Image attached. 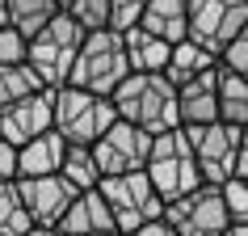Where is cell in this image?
Here are the masks:
<instances>
[{"label":"cell","instance_id":"6da1fadb","mask_svg":"<svg viewBox=\"0 0 248 236\" xmlns=\"http://www.w3.org/2000/svg\"><path fill=\"white\" fill-rule=\"evenodd\" d=\"M109 105L122 122H135L147 135L181 127L177 122V89L160 72H126L109 93Z\"/></svg>","mask_w":248,"mask_h":236},{"label":"cell","instance_id":"7a4b0ae2","mask_svg":"<svg viewBox=\"0 0 248 236\" xmlns=\"http://www.w3.org/2000/svg\"><path fill=\"white\" fill-rule=\"evenodd\" d=\"M189 148H194V160H198V173L202 182L219 185L227 177H248V139H244V127L235 122H202V127H181Z\"/></svg>","mask_w":248,"mask_h":236},{"label":"cell","instance_id":"3957f363","mask_svg":"<svg viewBox=\"0 0 248 236\" xmlns=\"http://www.w3.org/2000/svg\"><path fill=\"white\" fill-rule=\"evenodd\" d=\"M84 34H89V30H80L76 17L67 13V9H59L38 34L26 38V64L34 67V76H38L46 89L67 84V72H72V59H76Z\"/></svg>","mask_w":248,"mask_h":236},{"label":"cell","instance_id":"277c9868","mask_svg":"<svg viewBox=\"0 0 248 236\" xmlns=\"http://www.w3.org/2000/svg\"><path fill=\"white\" fill-rule=\"evenodd\" d=\"M143 173H147V182H152V190L160 194V202H172V198L189 194L194 185H202L194 148H189V139H185L181 127H169V131L152 135Z\"/></svg>","mask_w":248,"mask_h":236},{"label":"cell","instance_id":"5b68a950","mask_svg":"<svg viewBox=\"0 0 248 236\" xmlns=\"http://www.w3.org/2000/svg\"><path fill=\"white\" fill-rule=\"evenodd\" d=\"M114 118H118L114 105H109V97H101V93L76 89V84L51 89V127L63 135V144H84L89 148Z\"/></svg>","mask_w":248,"mask_h":236},{"label":"cell","instance_id":"8992f818","mask_svg":"<svg viewBox=\"0 0 248 236\" xmlns=\"http://www.w3.org/2000/svg\"><path fill=\"white\" fill-rule=\"evenodd\" d=\"M126 51H122V34L118 30H89L84 42H80L76 59H72V72H67V84L89 93H101L109 97L114 84L126 76Z\"/></svg>","mask_w":248,"mask_h":236},{"label":"cell","instance_id":"52a82bcc","mask_svg":"<svg viewBox=\"0 0 248 236\" xmlns=\"http://www.w3.org/2000/svg\"><path fill=\"white\" fill-rule=\"evenodd\" d=\"M248 30V0H185V38L215 59L235 34Z\"/></svg>","mask_w":248,"mask_h":236},{"label":"cell","instance_id":"ba28073f","mask_svg":"<svg viewBox=\"0 0 248 236\" xmlns=\"http://www.w3.org/2000/svg\"><path fill=\"white\" fill-rule=\"evenodd\" d=\"M97 190H101V198L109 202V215H114L118 232H131V228H139V223H147V219H160V211H164V202H160V194L152 190V182H147L143 169L101 177Z\"/></svg>","mask_w":248,"mask_h":236},{"label":"cell","instance_id":"9c48e42d","mask_svg":"<svg viewBox=\"0 0 248 236\" xmlns=\"http://www.w3.org/2000/svg\"><path fill=\"white\" fill-rule=\"evenodd\" d=\"M160 219L169 223L177 236H219L223 228L232 223V215H227V207H223L219 185L202 182V185H194L189 194L164 202Z\"/></svg>","mask_w":248,"mask_h":236},{"label":"cell","instance_id":"30bf717a","mask_svg":"<svg viewBox=\"0 0 248 236\" xmlns=\"http://www.w3.org/2000/svg\"><path fill=\"white\" fill-rule=\"evenodd\" d=\"M147 148H152V135H147V131H139L135 122L114 118V122H109V127H105V131L89 144V152H93L97 173H101V177H114V173L143 169Z\"/></svg>","mask_w":248,"mask_h":236},{"label":"cell","instance_id":"8fae6325","mask_svg":"<svg viewBox=\"0 0 248 236\" xmlns=\"http://www.w3.org/2000/svg\"><path fill=\"white\" fill-rule=\"evenodd\" d=\"M13 185H17V198H21L30 223H38V228H55L59 215L67 211V202H72V194H76L59 173H30V177H13Z\"/></svg>","mask_w":248,"mask_h":236},{"label":"cell","instance_id":"7c38bea8","mask_svg":"<svg viewBox=\"0 0 248 236\" xmlns=\"http://www.w3.org/2000/svg\"><path fill=\"white\" fill-rule=\"evenodd\" d=\"M42 131H51V89H34L26 97H17V101L0 105V135L13 148Z\"/></svg>","mask_w":248,"mask_h":236},{"label":"cell","instance_id":"4fadbf2b","mask_svg":"<svg viewBox=\"0 0 248 236\" xmlns=\"http://www.w3.org/2000/svg\"><path fill=\"white\" fill-rule=\"evenodd\" d=\"M55 232L59 236H97V232H118V228H114V215H109V202L93 185V190H76L72 194L67 211L55 223Z\"/></svg>","mask_w":248,"mask_h":236},{"label":"cell","instance_id":"5bb4252c","mask_svg":"<svg viewBox=\"0 0 248 236\" xmlns=\"http://www.w3.org/2000/svg\"><path fill=\"white\" fill-rule=\"evenodd\" d=\"M219 118V101H215V67L198 72L194 80L177 84V122L181 127H202Z\"/></svg>","mask_w":248,"mask_h":236},{"label":"cell","instance_id":"9a60e30c","mask_svg":"<svg viewBox=\"0 0 248 236\" xmlns=\"http://www.w3.org/2000/svg\"><path fill=\"white\" fill-rule=\"evenodd\" d=\"M63 135L55 131H42L34 135V139H26V144H17L13 148V169L17 177H30V173H55L59 169V160H63Z\"/></svg>","mask_w":248,"mask_h":236},{"label":"cell","instance_id":"2e32d148","mask_svg":"<svg viewBox=\"0 0 248 236\" xmlns=\"http://www.w3.org/2000/svg\"><path fill=\"white\" fill-rule=\"evenodd\" d=\"M122 34V51H126V67L131 72H164V59H169V47L160 34H147L139 21L126 30H118Z\"/></svg>","mask_w":248,"mask_h":236},{"label":"cell","instance_id":"e0dca14e","mask_svg":"<svg viewBox=\"0 0 248 236\" xmlns=\"http://www.w3.org/2000/svg\"><path fill=\"white\" fill-rule=\"evenodd\" d=\"M215 101H219V122H248V76L227 72L215 64Z\"/></svg>","mask_w":248,"mask_h":236},{"label":"cell","instance_id":"ac0fdd59","mask_svg":"<svg viewBox=\"0 0 248 236\" xmlns=\"http://www.w3.org/2000/svg\"><path fill=\"white\" fill-rule=\"evenodd\" d=\"M215 64H219V59H215L206 47H198V42L181 38V42H172V47H169V59H164V72H160V76L177 89V84L194 80L198 72H206V67H215Z\"/></svg>","mask_w":248,"mask_h":236},{"label":"cell","instance_id":"d6986e66","mask_svg":"<svg viewBox=\"0 0 248 236\" xmlns=\"http://www.w3.org/2000/svg\"><path fill=\"white\" fill-rule=\"evenodd\" d=\"M139 26L147 34H160L164 42H181L185 38V0H147Z\"/></svg>","mask_w":248,"mask_h":236},{"label":"cell","instance_id":"ffe728a7","mask_svg":"<svg viewBox=\"0 0 248 236\" xmlns=\"http://www.w3.org/2000/svg\"><path fill=\"white\" fill-rule=\"evenodd\" d=\"M4 9H9V26H13L21 38L38 34V30L59 13L55 0H4Z\"/></svg>","mask_w":248,"mask_h":236},{"label":"cell","instance_id":"44dd1931","mask_svg":"<svg viewBox=\"0 0 248 236\" xmlns=\"http://www.w3.org/2000/svg\"><path fill=\"white\" fill-rule=\"evenodd\" d=\"M59 177H63L72 190H93V185L101 182V173H97V165H93V152L84 144H67L63 148V160H59Z\"/></svg>","mask_w":248,"mask_h":236},{"label":"cell","instance_id":"7402d4cb","mask_svg":"<svg viewBox=\"0 0 248 236\" xmlns=\"http://www.w3.org/2000/svg\"><path fill=\"white\" fill-rule=\"evenodd\" d=\"M30 228H34V223H30L26 207H21V198H17L13 177L0 182V236H26Z\"/></svg>","mask_w":248,"mask_h":236},{"label":"cell","instance_id":"603a6c76","mask_svg":"<svg viewBox=\"0 0 248 236\" xmlns=\"http://www.w3.org/2000/svg\"><path fill=\"white\" fill-rule=\"evenodd\" d=\"M34 89H46V84L34 76L30 64H0V105L17 101V97H26V93H34Z\"/></svg>","mask_w":248,"mask_h":236},{"label":"cell","instance_id":"cb8c5ba5","mask_svg":"<svg viewBox=\"0 0 248 236\" xmlns=\"http://www.w3.org/2000/svg\"><path fill=\"white\" fill-rule=\"evenodd\" d=\"M63 9L80 21V30H109V0H67Z\"/></svg>","mask_w":248,"mask_h":236},{"label":"cell","instance_id":"d4e9b609","mask_svg":"<svg viewBox=\"0 0 248 236\" xmlns=\"http://www.w3.org/2000/svg\"><path fill=\"white\" fill-rule=\"evenodd\" d=\"M219 194H223L227 215L248 223V177H227V182H219Z\"/></svg>","mask_w":248,"mask_h":236},{"label":"cell","instance_id":"484cf974","mask_svg":"<svg viewBox=\"0 0 248 236\" xmlns=\"http://www.w3.org/2000/svg\"><path fill=\"white\" fill-rule=\"evenodd\" d=\"M219 67H227V72H240V76H248V30H244V34H235V38L219 51Z\"/></svg>","mask_w":248,"mask_h":236},{"label":"cell","instance_id":"4316f807","mask_svg":"<svg viewBox=\"0 0 248 236\" xmlns=\"http://www.w3.org/2000/svg\"><path fill=\"white\" fill-rule=\"evenodd\" d=\"M147 0H109V30H126L139 21Z\"/></svg>","mask_w":248,"mask_h":236},{"label":"cell","instance_id":"83f0119b","mask_svg":"<svg viewBox=\"0 0 248 236\" xmlns=\"http://www.w3.org/2000/svg\"><path fill=\"white\" fill-rule=\"evenodd\" d=\"M0 64H26V38L13 26H0Z\"/></svg>","mask_w":248,"mask_h":236},{"label":"cell","instance_id":"f1b7e54d","mask_svg":"<svg viewBox=\"0 0 248 236\" xmlns=\"http://www.w3.org/2000/svg\"><path fill=\"white\" fill-rule=\"evenodd\" d=\"M122 236H177V232L164 219H147V223H139V228H131V232H122Z\"/></svg>","mask_w":248,"mask_h":236},{"label":"cell","instance_id":"f546056e","mask_svg":"<svg viewBox=\"0 0 248 236\" xmlns=\"http://www.w3.org/2000/svg\"><path fill=\"white\" fill-rule=\"evenodd\" d=\"M9 177H17V169H13V144L0 135V182H9Z\"/></svg>","mask_w":248,"mask_h":236},{"label":"cell","instance_id":"4dcf8cb0","mask_svg":"<svg viewBox=\"0 0 248 236\" xmlns=\"http://www.w3.org/2000/svg\"><path fill=\"white\" fill-rule=\"evenodd\" d=\"M219 236H248V223H240V219H232L227 228H223Z\"/></svg>","mask_w":248,"mask_h":236},{"label":"cell","instance_id":"1f68e13d","mask_svg":"<svg viewBox=\"0 0 248 236\" xmlns=\"http://www.w3.org/2000/svg\"><path fill=\"white\" fill-rule=\"evenodd\" d=\"M26 236H59V232H55V228H38V223H34V228H30Z\"/></svg>","mask_w":248,"mask_h":236},{"label":"cell","instance_id":"d6a6232c","mask_svg":"<svg viewBox=\"0 0 248 236\" xmlns=\"http://www.w3.org/2000/svg\"><path fill=\"white\" fill-rule=\"evenodd\" d=\"M0 26H9V9H4V0H0Z\"/></svg>","mask_w":248,"mask_h":236},{"label":"cell","instance_id":"836d02e7","mask_svg":"<svg viewBox=\"0 0 248 236\" xmlns=\"http://www.w3.org/2000/svg\"><path fill=\"white\" fill-rule=\"evenodd\" d=\"M97 236H122V232H97Z\"/></svg>","mask_w":248,"mask_h":236},{"label":"cell","instance_id":"e575fe53","mask_svg":"<svg viewBox=\"0 0 248 236\" xmlns=\"http://www.w3.org/2000/svg\"><path fill=\"white\" fill-rule=\"evenodd\" d=\"M55 4H59V9H63V4H67V0H55Z\"/></svg>","mask_w":248,"mask_h":236}]
</instances>
